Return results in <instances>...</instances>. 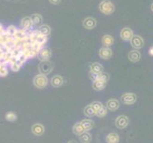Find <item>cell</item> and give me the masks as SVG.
Instances as JSON below:
<instances>
[{"mask_svg": "<svg viewBox=\"0 0 153 143\" xmlns=\"http://www.w3.org/2000/svg\"><path fill=\"white\" fill-rule=\"evenodd\" d=\"M99 10L102 13L109 15L115 12V6L110 0H102L99 4Z\"/></svg>", "mask_w": 153, "mask_h": 143, "instance_id": "1", "label": "cell"}, {"mask_svg": "<svg viewBox=\"0 0 153 143\" xmlns=\"http://www.w3.org/2000/svg\"><path fill=\"white\" fill-rule=\"evenodd\" d=\"M33 85L35 88H37V89H45L47 86H48V84H49V78L47 76L45 75H42V73H40V75H37V76H35L33 77Z\"/></svg>", "mask_w": 153, "mask_h": 143, "instance_id": "2", "label": "cell"}, {"mask_svg": "<svg viewBox=\"0 0 153 143\" xmlns=\"http://www.w3.org/2000/svg\"><path fill=\"white\" fill-rule=\"evenodd\" d=\"M121 101L125 105H133L137 101V95L133 93H126L121 97Z\"/></svg>", "mask_w": 153, "mask_h": 143, "instance_id": "3", "label": "cell"}, {"mask_svg": "<svg viewBox=\"0 0 153 143\" xmlns=\"http://www.w3.org/2000/svg\"><path fill=\"white\" fill-rule=\"evenodd\" d=\"M38 69H39L40 73L47 76L51 73L52 69H53V65H52L50 61H41Z\"/></svg>", "mask_w": 153, "mask_h": 143, "instance_id": "4", "label": "cell"}, {"mask_svg": "<svg viewBox=\"0 0 153 143\" xmlns=\"http://www.w3.org/2000/svg\"><path fill=\"white\" fill-rule=\"evenodd\" d=\"M130 45L134 48V50H140L144 47L145 42L140 35H133L132 38L130 39Z\"/></svg>", "mask_w": 153, "mask_h": 143, "instance_id": "5", "label": "cell"}, {"mask_svg": "<svg viewBox=\"0 0 153 143\" xmlns=\"http://www.w3.org/2000/svg\"><path fill=\"white\" fill-rule=\"evenodd\" d=\"M129 124V119L126 115H119L115 119V125L118 129H125Z\"/></svg>", "mask_w": 153, "mask_h": 143, "instance_id": "6", "label": "cell"}, {"mask_svg": "<svg viewBox=\"0 0 153 143\" xmlns=\"http://www.w3.org/2000/svg\"><path fill=\"white\" fill-rule=\"evenodd\" d=\"M38 57L41 61H49L51 57V50L48 47H43L38 52Z\"/></svg>", "mask_w": 153, "mask_h": 143, "instance_id": "7", "label": "cell"}, {"mask_svg": "<svg viewBox=\"0 0 153 143\" xmlns=\"http://www.w3.org/2000/svg\"><path fill=\"white\" fill-rule=\"evenodd\" d=\"M112 50L108 47H102L99 50V56L104 60H108L112 56Z\"/></svg>", "mask_w": 153, "mask_h": 143, "instance_id": "8", "label": "cell"}, {"mask_svg": "<svg viewBox=\"0 0 153 143\" xmlns=\"http://www.w3.org/2000/svg\"><path fill=\"white\" fill-rule=\"evenodd\" d=\"M133 35H134L133 31L128 27H125L121 30L120 36L124 41H130V39L132 38Z\"/></svg>", "mask_w": 153, "mask_h": 143, "instance_id": "9", "label": "cell"}, {"mask_svg": "<svg viewBox=\"0 0 153 143\" xmlns=\"http://www.w3.org/2000/svg\"><path fill=\"white\" fill-rule=\"evenodd\" d=\"M107 107L108 110L114 112V111H117L120 107V101L116 98H110L107 101V104L105 105Z\"/></svg>", "mask_w": 153, "mask_h": 143, "instance_id": "10", "label": "cell"}, {"mask_svg": "<svg viewBox=\"0 0 153 143\" xmlns=\"http://www.w3.org/2000/svg\"><path fill=\"white\" fill-rule=\"evenodd\" d=\"M103 72H104V68H103L102 64H100V63H98V62L92 63V64L91 65V67H89V73H91V75L97 76Z\"/></svg>", "mask_w": 153, "mask_h": 143, "instance_id": "11", "label": "cell"}, {"mask_svg": "<svg viewBox=\"0 0 153 143\" xmlns=\"http://www.w3.org/2000/svg\"><path fill=\"white\" fill-rule=\"evenodd\" d=\"M96 25H97V21L95 18H93V17H87L83 21L84 28L87 29V30H92L96 27Z\"/></svg>", "mask_w": 153, "mask_h": 143, "instance_id": "12", "label": "cell"}, {"mask_svg": "<svg viewBox=\"0 0 153 143\" xmlns=\"http://www.w3.org/2000/svg\"><path fill=\"white\" fill-rule=\"evenodd\" d=\"M31 132L36 136H40L45 133V127L41 123H35L31 127Z\"/></svg>", "mask_w": 153, "mask_h": 143, "instance_id": "13", "label": "cell"}, {"mask_svg": "<svg viewBox=\"0 0 153 143\" xmlns=\"http://www.w3.org/2000/svg\"><path fill=\"white\" fill-rule=\"evenodd\" d=\"M128 57L129 61L133 62V63H137V62L140 61L142 55H141V52L138 50H132V51H130L128 52Z\"/></svg>", "mask_w": 153, "mask_h": 143, "instance_id": "14", "label": "cell"}, {"mask_svg": "<svg viewBox=\"0 0 153 143\" xmlns=\"http://www.w3.org/2000/svg\"><path fill=\"white\" fill-rule=\"evenodd\" d=\"M50 82H51L52 87L58 88V87H61L63 84H64V78L59 75H56V76H53L51 78Z\"/></svg>", "mask_w": 153, "mask_h": 143, "instance_id": "15", "label": "cell"}, {"mask_svg": "<svg viewBox=\"0 0 153 143\" xmlns=\"http://www.w3.org/2000/svg\"><path fill=\"white\" fill-rule=\"evenodd\" d=\"M33 22H31L30 17H29V16L24 17L20 22V28H21V30H24V31L30 30L31 28H33Z\"/></svg>", "mask_w": 153, "mask_h": 143, "instance_id": "16", "label": "cell"}, {"mask_svg": "<svg viewBox=\"0 0 153 143\" xmlns=\"http://www.w3.org/2000/svg\"><path fill=\"white\" fill-rule=\"evenodd\" d=\"M108 85V82H105V81H101V80H93L92 81V88L93 90L99 92V91H102L104 90Z\"/></svg>", "mask_w": 153, "mask_h": 143, "instance_id": "17", "label": "cell"}, {"mask_svg": "<svg viewBox=\"0 0 153 143\" xmlns=\"http://www.w3.org/2000/svg\"><path fill=\"white\" fill-rule=\"evenodd\" d=\"M80 122L83 125L84 129H85L86 132H89L94 128V122L91 118H85V119L81 120Z\"/></svg>", "mask_w": 153, "mask_h": 143, "instance_id": "18", "label": "cell"}, {"mask_svg": "<svg viewBox=\"0 0 153 143\" xmlns=\"http://www.w3.org/2000/svg\"><path fill=\"white\" fill-rule=\"evenodd\" d=\"M113 43H114V38L110 34H105L102 37V44L104 45V47L110 48V46H112Z\"/></svg>", "mask_w": 153, "mask_h": 143, "instance_id": "19", "label": "cell"}, {"mask_svg": "<svg viewBox=\"0 0 153 143\" xmlns=\"http://www.w3.org/2000/svg\"><path fill=\"white\" fill-rule=\"evenodd\" d=\"M107 143H119L120 136L117 133H109L105 137Z\"/></svg>", "mask_w": 153, "mask_h": 143, "instance_id": "20", "label": "cell"}, {"mask_svg": "<svg viewBox=\"0 0 153 143\" xmlns=\"http://www.w3.org/2000/svg\"><path fill=\"white\" fill-rule=\"evenodd\" d=\"M36 31H37L40 34H42V35H45V36H48V35H50V34H51V27H50L49 25H46V24H44V25L40 26V27H39L37 30H36Z\"/></svg>", "mask_w": 153, "mask_h": 143, "instance_id": "21", "label": "cell"}, {"mask_svg": "<svg viewBox=\"0 0 153 143\" xmlns=\"http://www.w3.org/2000/svg\"><path fill=\"white\" fill-rule=\"evenodd\" d=\"M72 132H73V134L76 135V136H80L86 131H85V129H84V127L81 124V122H77L72 126Z\"/></svg>", "mask_w": 153, "mask_h": 143, "instance_id": "22", "label": "cell"}, {"mask_svg": "<svg viewBox=\"0 0 153 143\" xmlns=\"http://www.w3.org/2000/svg\"><path fill=\"white\" fill-rule=\"evenodd\" d=\"M79 140L81 143H91L92 140V136L88 132H84L82 135L79 136Z\"/></svg>", "mask_w": 153, "mask_h": 143, "instance_id": "23", "label": "cell"}, {"mask_svg": "<svg viewBox=\"0 0 153 143\" xmlns=\"http://www.w3.org/2000/svg\"><path fill=\"white\" fill-rule=\"evenodd\" d=\"M84 115H85L88 118H91L93 116L96 115V113H95V111L93 110V108L91 107V105L89 104V105H87L85 109H84Z\"/></svg>", "mask_w": 153, "mask_h": 143, "instance_id": "24", "label": "cell"}, {"mask_svg": "<svg viewBox=\"0 0 153 143\" xmlns=\"http://www.w3.org/2000/svg\"><path fill=\"white\" fill-rule=\"evenodd\" d=\"M30 20L33 22V25H39L43 21V17L39 13H33L30 15Z\"/></svg>", "mask_w": 153, "mask_h": 143, "instance_id": "25", "label": "cell"}, {"mask_svg": "<svg viewBox=\"0 0 153 143\" xmlns=\"http://www.w3.org/2000/svg\"><path fill=\"white\" fill-rule=\"evenodd\" d=\"M109 79V76L108 73H99V75H97L95 76V78H94V80H101V81H105V82H108Z\"/></svg>", "mask_w": 153, "mask_h": 143, "instance_id": "26", "label": "cell"}, {"mask_svg": "<svg viewBox=\"0 0 153 143\" xmlns=\"http://www.w3.org/2000/svg\"><path fill=\"white\" fill-rule=\"evenodd\" d=\"M16 118H17V115L13 112H8L5 115V119L10 121V122H13V121L16 120Z\"/></svg>", "mask_w": 153, "mask_h": 143, "instance_id": "27", "label": "cell"}, {"mask_svg": "<svg viewBox=\"0 0 153 143\" xmlns=\"http://www.w3.org/2000/svg\"><path fill=\"white\" fill-rule=\"evenodd\" d=\"M17 30H18V29H17L16 27H15V26L10 25V26H9V27H8L6 30H5V31H6V33H7L10 36H12V37H13V36L15 34H16Z\"/></svg>", "mask_w": 153, "mask_h": 143, "instance_id": "28", "label": "cell"}, {"mask_svg": "<svg viewBox=\"0 0 153 143\" xmlns=\"http://www.w3.org/2000/svg\"><path fill=\"white\" fill-rule=\"evenodd\" d=\"M107 115H108V109H107V107H105V105L96 113V116H98V118H105Z\"/></svg>", "mask_w": 153, "mask_h": 143, "instance_id": "29", "label": "cell"}, {"mask_svg": "<svg viewBox=\"0 0 153 143\" xmlns=\"http://www.w3.org/2000/svg\"><path fill=\"white\" fill-rule=\"evenodd\" d=\"M91 105V107L93 108V110L95 111V113H97L98 111L104 106L103 103H102V102H100V101H93Z\"/></svg>", "mask_w": 153, "mask_h": 143, "instance_id": "30", "label": "cell"}, {"mask_svg": "<svg viewBox=\"0 0 153 143\" xmlns=\"http://www.w3.org/2000/svg\"><path fill=\"white\" fill-rule=\"evenodd\" d=\"M9 66H10V70H12L13 72H18V71L20 70V68H21V66L18 65L17 63H16V62H14V61L10 62Z\"/></svg>", "mask_w": 153, "mask_h": 143, "instance_id": "31", "label": "cell"}, {"mask_svg": "<svg viewBox=\"0 0 153 143\" xmlns=\"http://www.w3.org/2000/svg\"><path fill=\"white\" fill-rule=\"evenodd\" d=\"M8 75H9V70L7 66H2L0 68V76L4 77V76H7Z\"/></svg>", "mask_w": 153, "mask_h": 143, "instance_id": "32", "label": "cell"}, {"mask_svg": "<svg viewBox=\"0 0 153 143\" xmlns=\"http://www.w3.org/2000/svg\"><path fill=\"white\" fill-rule=\"evenodd\" d=\"M49 1L51 3V4H53V5H57V4H59L61 2V0H49Z\"/></svg>", "mask_w": 153, "mask_h": 143, "instance_id": "33", "label": "cell"}, {"mask_svg": "<svg viewBox=\"0 0 153 143\" xmlns=\"http://www.w3.org/2000/svg\"><path fill=\"white\" fill-rule=\"evenodd\" d=\"M5 30H4V28H3V26H2V24H0V34H1L3 31H4Z\"/></svg>", "mask_w": 153, "mask_h": 143, "instance_id": "34", "label": "cell"}, {"mask_svg": "<svg viewBox=\"0 0 153 143\" xmlns=\"http://www.w3.org/2000/svg\"><path fill=\"white\" fill-rule=\"evenodd\" d=\"M149 54L150 55H152V56H153V47H151L150 49H149Z\"/></svg>", "mask_w": 153, "mask_h": 143, "instance_id": "35", "label": "cell"}, {"mask_svg": "<svg viewBox=\"0 0 153 143\" xmlns=\"http://www.w3.org/2000/svg\"><path fill=\"white\" fill-rule=\"evenodd\" d=\"M67 143H76L74 140H71V141H68V142H67Z\"/></svg>", "mask_w": 153, "mask_h": 143, "instance_id": "36", "label": "cell"}, {"mask_svg": "<svg viewBox=\"0 0 153 143\" xmlns=\"http://www.w3.org/2000/svg\"><path fill=\"white\" fill-rule=\"evenodd\" d=\"M150 9H151V10H152V13H153V3L151 4V7H150Z\"/></svg>", "mask_w": 153, "mask_h": 143, "instance_id": "37", "label": "cell"}]
</instances>
